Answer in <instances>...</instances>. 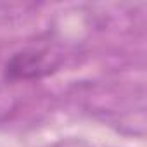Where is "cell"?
<instances>
[{
  "mask_svg": "<svg viewBox=\"0 0 147 147\" xmlns=\"http://www.w3.org/2000/svg\"><path fill=\"white\" fill-rule=\"evenodd\" d=\"M57 62L49 59L45 50H21L9 57L4 67V75L11 82L38 80L54 73Z\"/></svg>",
  "mask_w": 147,
  "mask_h": 147,
  "instance_id": "obj_1",
  "label": "cell"
}]
</instances>
